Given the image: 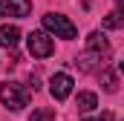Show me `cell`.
Returning a JSON list of instances; mask_svg holds the SVG:
<instances>
[{"instance_id":"12","label":"cell","mask_w":124,"mask_h":121,"mask_svg":"<svg viewBox=\"0 0 124 121\" xmlns=\"http://www.w3.org/2000/svg\"><path fill=\"white\" fill-rule=\"evenodd\" d=\"M29 121H55V110H46V107H40V110H35L32 113Z\"/></svg>"},{"instance_id":"3","label":"cell","mask_w":124,"mask_h":121,"mask_svg":"<svg viewBox=\"0 0 124 121\" xmlns=\"http://www.w3.org/2000/svg\"><path fill=\"white\" fill-rule=\"evenodd\" d=\"M72 75L69 72H55L52 78H49V92H52V98L55 101H66L69 95H72Z\"/></svg>"},{"instance_id":"6","label":"cell","mask_w":124,"mask_h":121,"mask_svg":"<svg viewBox=\"0 0 124 121\" xmlns=\"http://www.w3.org/2000/svg\"><path fill=\"white\" fill-rule=\"evenodd\" d=\"M20 40V29L17 26H0V46L3 49H15Z\"/></svg>"},{"instance_id":"5","label":"cell","mask_w":124,"mask_h":121,"mask_svg":"<svg viewBox=\"0 0 124 121\" xmlns=\"http://www.w3.org/2000/svg\"><path fill=\"white\" fill-rule=\"evenodd\" d=\"M32 0H0V17H29Z\"/></svg>"},{"instance_id":"10","label":"cell","mask_w":124,"mask_h":121,"mask_svg":"<svg viewBox=\"0 0 124 121\" xmlns=\"http://www.w3.org/2000/svg\"><path fill=\"white\" fill-rule=\"evenodd\" d=\"M101 84H104V92H116V90H118V81H116V72L104 69V72H101Z\"/></svg>"},{"instance_id":"4","label":"cell","mask_w":124,"mask_h":121,"mask_svg":"<svg viewBox=\"0 0 124 121\" xmlns=\"http://www.w3.org/2000/svg\"><path fill=\"white\" fill-rule=\"evenodd\" d=\"M26 43H29V55H35V58H49L55 52V43L46 32H32Z\"/></svg>"},{"instance_id":"11","label":"cell","mask_w":124,"mask_h":121,"mask_svg":"<svg viewBox=\"0 0 124 121\" xmlns=\"http://www.w3.org/2000/svg\"><path fill=\"white\" fill-rule=\"evenodd\" d=\"M118 26H124V12H110L104 17V29H118Z\"/></svg>"},{"instance_id":"8","label":"cell","mask_w":124,"mask_h":121,"mask_svg":"<svg viewBox=\"0 0 124 121\" xmlns=\"http://www.w3.org/2000/svg\"><path fill=\"white\" fill-rule=\"evenodd\" d=\"M75 104H78L81 113H93L95 107H98V95H95V92H78Z\"/></svg>"},{"instance_id":"2","label":"cell","mask_w":124,"mask_h":121,"mask_svg":"<svg viewBox=\"0 0 124 121\" xmlns=\"http://www.w3.org/2000/svg\"><path fill=\"white\" fill-rule=\"evenodd\" d=\"M43 29H46V35H55V38H63V40H72L78 35L75 23L63 15H43Z\"/></svg>"},{"instance_id":"1","label":"cell","mask_w":124,"mask_h":121,"mask_svg":"<svg viewBox=\"0 0 124 121\" xmlns=\"http://www.w3.org/2000/svg\"><path fill=\"white\" fill-rule=\"evenodd\" d=\"M0 101L12 113H20L23 107H29V90L20 87V84H3L0 87Z\"/></svg>"},{"instance_id":"14","label":"cell","mask_w":124,"mask_h":121,"mask_svg":"<svg viewBox=\"0 0 124 121\" xmlns=\"http://www.w3.org/2000/svg\"><path fill=\"white\" fill-rule=\"evenodd\" d=\"M118 72H121V75H124V60H121V63H118Z\"/></svg>"},{"instance_id":"15","label":"cell","mask_w":124,"mask_h":121,"mask_svg":"<svg viewBox=\"0 0 124 121\" xmlns=\"http://www.w3.org/2000/svg\"><path fill=\"white\" fill-rule=\"evenodd\" d=\"M118 3H124V0H118Z\"/></svg>"},{"instance_id":"13","label":"cell","mask_w":124,"mask_h":121,"mask_svg":"<svg viewBox=\"0 0 124 121\" xmlns=\"http://www.w3.org/2000/svg\"><path fill=\"white\" fill-rule=\"evenodd\" d=\"M84 121H110V115H107V113H101V115H93V118H84Z\"/></svg>"},{"instance_id":"7","label":"cell","mask_w":124,"mask_h":121,"mask_svg":"<svg viewBox=\"0 0 124 121\" xmlns=\"http://www.w3.org/2000/svg\"><path fill=\"white\" fill-rule=\"evenodd\" d=\"M87 49L95 52V55H104V52L110 49V40H107L101 32H90V38H87Z\"/></svg>"},{"instance_id":"9","label":"cell","mask_w":124,"mask_h":121,"mask_svg":"<svg viewBox=\"0 0 124 121\" xmlns=\"http://www.w3.org/2000/svg\"><path fill=\"white\" fill-rule=\"evenodd\" d=\"M95 58H101V55H95V52H87V55H81V58H75V63H78V69H84V72H90V69H95L98 63H95Z\"/></svg>"}]
</instances>
